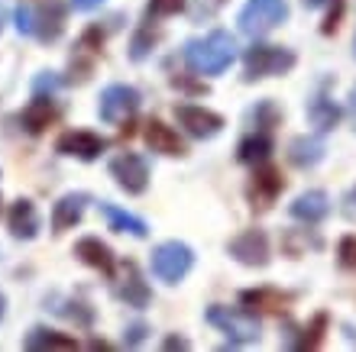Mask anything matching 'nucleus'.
I'll return each instance as SVG.
<instances>
[{
    "label": "nucleus",
    "mask_w": 356,
    "mask_h": 352,
    "mask_svg": "<svg viewBox=\"0 0 356 352\" xmlns=\"http://www.w3.org/2000/svg\"><path fill=\"white\" fill-rule=\"evenodd\" d=\"M36 230H39L36 207L29 204V201H17V204L10 207V233H13L17 240H33Z\"/></svg>",
    "instance_id": "nucleus-18"
},
{
    "label": "nucleus",
    "mask_w": 356,
    "mask_h": 352,
    "mask_svg": "<svg viewBox=\"0 0 356 352\" xmlns=\"http://www.w3.org/2000/svg\"><path fill=\"white\" fill-rule=\"evenodd\" d=\"M56 103L49 101V97H36V101L29 103L26 110H23V126H26L33 136H39V133L46 130L49 123H56Z\"/></svg>",
    "instance_id": "nucleus-19"
},
{
    "label": "nucleus",
    "mask_w": 356,
    "mask_h": 352,
    "mask_svg": "<svg viewBox=\"0 0 356 352\" xmlns=\"http://www.w3.org/2000/svg\"><path fill=\"white\" fill-rule=\"evenodd\" d=\"M324 326H327V317L318 314V317H314V324L305 330V336H301L295 346H301V349H314V346L321 343V336H324Z\"/></svg>",
    "instance_id": "nucleus-26"
},
{
    "label": "nucleus",
    "mask_w": 356,
    "mask_h": 352,
    "mask_svg": "<svg viewBox=\"0 0 356 352\" xmlns=\"http://www.w3.org/2000/svg\"><path fill=\"white\" fill-rule=\"evenodd\" d=\"M175 117H178V126H185V133L195 136V140H211V136H217L220 126H224V117H220V113L204 110V107H191V103H178Z\"/></svg>",
    "instance_id": "nucleus-9"
},
{
    "label": "nucleus",
    "mask_w": 356,
    "mask_h": 352,
    "mask_svg": "<svg viewBox=\"0 0 356 352\" xmlns=\"http://www.w3.org/2000/svg\"><path fill=\"white\" fill-rule=\"evenodd\" d=\"M143 336H146V326L136 324V326H130V336H127V343L136 346V343H143Z\"/></svg>",
    "instance_id": "nucleus-30"
},
{
    "label": "nucleus",
    "mask_w": 356,
    "mask_h": 352,
    "mask_svg": "<svg viewBox=\"0 0 356 352\" xmlns=\"http://www.w3.org/2000/svg\"><path fill=\"white\" fill-rule=\"evenodd\" d=\"M3 19H7V10L0 7V29H3Z\"/></svg>",
    "instance_id": "nucleus-33"
},
{
    "label": "nucleus",
    "mask_w": 356,
    "mask_h": 352,
    "mask_svg": "<svg viewBox=\"0 0 356 352\" xmlns=\"http://www.w3.org/2000/svg\"><path fill=\"white\" fill-rule=\"evenodd\" d=\"M0 317H3V294H0Z\"/></svg>",
    "instance_id": "nucleus-34"
},
{
    "label": "nucleus",
    "mask_w": 356,
    "mask_h": 352,
    "mask_svg": "<svg viewBox=\"0 0 356 352\" xmlns=\"http://www.w3.org/2000/svg\"><path fill=\"white\" fill-rule=\"evenodd\" d=\"M285 17H289L285 0H246V7L240 10V33L250 39L269 36Z\"/></svg>",
    "instance_id": "nucleus-4"
},
{
    "label": "nucleus",
    "mask_w": 356,
    "mask_h": 352,
    "mask_svg": "<svg viewBox=\"0 0 356 352\" xmlns=\"http://www.w3.org/2000/svg\"><path fill=\"white\" fill-rule=\"evenodd\" d=\"M185 62L191 65V72L197 74H220L234 65L236 58V39L224 29H214L207 33L204 39H191L185 46Z\"/></svg>",
    "instance_id": "nucleus-1"
},
{
    "label": "nucleus",
    "mask_w": 356,
    "mask_h": 352,
    "mask_svg": "<svg viewBox=\"0 0 356 352\" xmlns=\"http://www.w3.org/2000/svg\"><path fill=\"white\" fill-rule=\"evenodd\" d=\"M340 17H343V0H330V13H327V19H324V33H327V36L340 26Z\"/></svg>",
    "instance_id": "nucleus-29"
},
{
    "label": "nucleus",
    "mask_w": 356,
    "mask_h": 352,
    "mask_svg": "<svg viewBox=\"0 0 356 352\" xmlns=\"http://www.w3.org/2000/svg\"><path fill=\"white\" fill-rule=\"evenodd\" d=\"M246 307H259V310H269V314H279L291 304V294H282V291H272V287H256V291H243L240 294Z\"/></svg>",
    "instance_id": "nucleus-21"
},
{
    "label": "nucleus",
    "mask_w": 356,
    "mask_h": 352,
    "mask_svg": "<svg viewBox=\"0 0 356 352\" xmlns=\"http://www.w3.org/2000/svg\"><path fill=\"white\" fill-rule=\"evenodd\" d=\"M185 7V0H149V17H172Z\"/></svg>",
    "instance_id": "nucleus-27"
},
{
    "label": "nucleus",
    "mask_w": 356,
    "mask_h": 352,
    "mask_svg": "<svg viewBox=\"0 0 356 352\" xmlns=\"http://www.w3.org/2000/svg\"><path fill=\"white\" fill-rule=\"evenodd\" d=\"M272 152V140L266 136V133H259V136H250V140L240 142V162H246V165H256V162H266Z\"/></svg>",
    "instance_id": "nucleus-25"
},
{
    "label": "nucleus",
    "mask_w": 356,
    "mask_h": 352,
    "mask_svg": "<svg viewBox=\"0 0 356 352\" xmlns=\"http://www.w3.org/2000/svg\"><path fill=\"white\" fill-rule=\"evenodd\" d=\"M146 142H149L152 152H162V156H181L185 152V142L172 126H165L162 120H149L146 123Z\"/></svg>",
    "instance_id": "nucleus-13"
},
{
    "label": "nucleus",
    "mask_w": 356,
    "mask_h": 352,
    "mask_svg": "<svg viewBox=\"0 0 356 352\" xmlns=\"http://www.w3.org/2000/svg\"><path fill=\"white\" fill-rule=\"evenodd\" d=\"M26 349H78V343L72 340V336H62L56 333V330H33V333L26 336Z\"/></svg>",
    "instance_id": "nucleus-23"
},
{
    "label": "nucleus",
    "mask_w": 356,
    "mask_h": 352,
    "mask_svg": "<svg viewBox=\"0 0 356 352\" xmlns=\"http://www.w3.org/2000/svg\"><path fill=\"white\" fill-rule=\"evenodd\" d=\"M230 255L243 265H253V269H263L269 262V240H266L263 230H243L240 236L230 240Z\"/></svg>",
    "instance_id": "nucleus-10"
},
{
    "label": "nucleus",
    "mask_w": 356,
    "mask_h": 352,
    "mask_svg": "<svg viewBox=\"0 0 356 352\" xmlns=\"http://www.w3.org/2000/svg\"><path fill=\"white\" fill-rule=\"evenodd\" d=\"M56 149L62 156H75V158L91 162V158H97L104 149H107V140H101V136H94V133H88V130H72V133H62V136H58Z\"/></svg>",
    "instance_id": "nucleus-11"
},
{
    "label": "nucleus",
    "mask_w": 356,
    "mask_h": 352,
    "mask_svg": "<svg viewBox=\"0 0 356 352\" xmlns=\"http://www.w3.org/2000/svg\"><path fill=\"white\" fill-rule=\"evenodd\" d=\"M101 213L107 217V223H111V230H117V233H130V236H146V223L140 220V217H133V213H127V210H120V207H113V204H101Z\"/></svg>",
    "instance_id": "nucleus-22"
},
{
    "label": "nucleus",
    "mask_w": 356,
    "mask_h": 352,
    "mask_svg": "<svg viewBox=\"0 0 356 352\" xmlns=\"http://www.w3.org/2000/svg\"><path fill=\"white\" fill-rule=\"evenodd\" d=\"M104 0H72V7L81 10V13H88V10H97Z\"/></svg>",
    "instance_id": "nucleus-31"
},
{
    "label": "nucleus",
    "mask_w": 356,
    "mask_h": 352,
    "mask_svg": "<svg viewBox=\"0 0 356 352\" xmlns=\"http://www.w3.org/2000/svg\"><path fill=\"white\" fill-rule=\"evenodd\" d=\"M191 265H195V252L178 240L162 242L159 249L152 252V275L165 285H178L191 271Z\"/></svg>",
    "instance_id": "nucleus-6"
},
{
    "label": "nucleus",
    "mask_w": 356,
    "mask_h": 352,
    "mask_svg": "<svg viewBox=\"0 0 356 352\" xmlns=\"http://www.w3.org/2000/svg\"><path fill=\"white\" fill-rule=\"evenodd\" d=\"M337 107H334V103L327 101V97H314V101H311V107H308V120L314 123V130L318 133H327L330 126H334V123H337Z\"/></svg>",
    "instance_id": "nucleus-24"
},
{
    "label": "nucleus",
    "mask_w": 356,
    "mask_h": 352,
    "mask_svg": "<svg viewBox=\"0 0 356 352\" xmlns=\"http://www.w3.org/2000/svg\"><path fill=\"white\" fill-rule=\"evenodd\" d=\"M75 255L85 262V265H91V269L104 271V275H113V252L107 249L101 240H94V236H88V240H78Z\"/></svg>",
    "instance_id": "nucleus-17"
},
{
    "label": "nucleus",
    "mask_w": 356,
    "mask_h": 352,
    "mask_svg": "<svg viewBox=\"0 0 356 352\" xmlns=\"http://www.w3.org/2000/svg\"><path fill=\"white\" fill-rule=\"evenodd\" d=\"M117 294H120V301H127L130 307L149 304V287H146V281L140 278V269H136L133 262L123 265V278L117 281Z\"/></svg>",
    "instance_id": "nucleus-14"
},
{
    "label": "nucleus",
    "mask_w": 356,
    "mask_h": 352,
    "mask_svg": "<svg viewBox=\"0 0 356 352\" xmlns=\"http://www.w3.org/2000/svg\"><path fill=\"white\" fill-rule=\"evenodd\" d=\"M282 187H285V181L279 178L275 168H259L253 175V185H250V201H253V207L266 210V207L282 194Z\"/></svg>",
    "instance_id": "nucleus-12"
},
{
    "label": "nucleus",
    "mask_w": 356,
    "mask_h": 352,
    "mask_svg": "<svg viewBox=\"0 0 356 352\" xmlns=\"http://www.w3.org/2000/svg\"><path fill=\"white\" fill-rule=\"evenodd\" d=\"M340 262L356 271V236H347V240L340 242Z\"/></svg>",
    "instance_id": "nucleus-28"
},
{
    "label": "nucleus",
    "mask_w": 356,
    "mask_h": 352,
    "mask_svg": "<svg viewBox=\"0 0 356 352\" xmlns=\"http://www.w3.org/2000/svg\"><path fill=\"white\" fill-rule=\"evenodd\" d=\"M136 107H140V91L136 87H130V84H111L101 94L97 113H101L104 123H123L136 113Z\"/></svg>",
    "instance_id": "nucleus-7"
},
{
    "label": "nucleus",
    "mask_w": 356,
    "mask_h": 352,
    "mask_svg": "<svg viewBox=\"0 0 356 352\" xmlns=\"http://www.w3.org/2000/svg\"><path fill=\"white\" fill-rule=\"evenodd\" d=\"M185 340H175V336H172V340H165V349H185Z\"/></svg>",
    "instance_id": "nucleus-32"
},
{
    "label": "nucleus",
    "mask_w": 356,
    "mask_h": 352,
    "mask_svg": "<svg viewBox=\"0 0 356 352\" xmlns=\"http://www.w3.org/2000/svg\"><path fill=\"white\" fill-rule=\"evenodd\" d=\"M111 175L117 178V185H120L127 194H143L146 185H149V165H146L136 152H120V156L111 162Z\"/></svg>",
    "instance_id": "nucleus-8"
},
{
    "label": "nucleus",
    "mask_w": 356,
    "mask_h": 352,
    "mask_svg": "<svg viewBox=\"0 0 356 352\" xmlns=\"http://www.w3.org/2000/svg\"><path fill=\"white\" fill-rule=\"evenodd\" d=\"M17 29L23 36L56 42L65 29V10L62 0H19L17 7Z\"/></svg>",
    "instance_id": "nucleus-2"
},
{
    "label": "nucleus",
    "mask_w": 356,
    "mask_h": 352,
    "mask_svg": "<svg viewBox=\"0 0 356 352\" xmlns=\"http://www.w3.org/2000/svg\"><path fill=\"white\" fill-rule=\"evenodd\" d=\"M207 324L217 326L220 333L230 336V343H256L259 333H263V326L256 320L250 310H236V307H207Z\"/></svg>",
    "instance_id": "nucleus-3"
},
{
    "label": "nucleus",
    "mask_w": 356,
    "mask_h": 352,
    "mask_svg": "<svg viewBox=\"0 0 356 352\" xmlns=\"http://www.w3.org/2000/svg\"><path fill=\"white\" fill-rule=\"evenodd\" d=\"M289 158H291V165H298V168L318 165L321 158H324V142L318 136H298L289 146Z\"/></svg>",
    "instance_id": "nucleus-20"
},
{
    "label": "nucleus",
    "mask_w": 356,
    "mask_h": 352,
    "mask_svg": "<svg viewBox=\"0 0 356 352\" xmlns=\"http://www.w3.org/2000/svg\"><path fill=\"white\" fill-rule=\"evenodd\" d=\"M327 213H330V197L324 191H308V194L295 197V204H291V217L305 223H321Z\"/></svg>",
    "instance_id": "nucleus-16"
},
{
    "label": "nucleus",
    "mask_w": 356,
    "mask_h": 352,
    "mask_svg": "<svg viewBox=\"0 0 356 352\" xmlns=\"http://www.w3.org/2000/svg\"><path fill=\"white\" fill-rule=\"evenodd\" d=\"M246 81H259V78H272V74H285L295 68V52L282 46H253L243 58Z\"/></svg>",
    "instance_id": "nucleus-5"
},
{
    "label": "nucleus",
    "mask_w": 356,
    "mask_h": 352,
    "mask_svg": "<svg viewBox=\"0 0 356 352\" xmlns=\"http://www.w3.org/2000/svg\"><path fill=\"white\" fill-rule=\"evenodd\" d=\"M85 207H88V194H65L52 207V230L56 233L72 230V226L85 217Z\"/></svg>",
    "instance_id": "nucleus-15"
}]
</instances>
